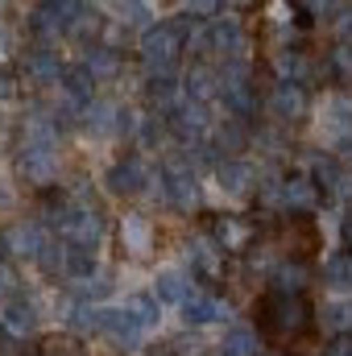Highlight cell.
Listing matches in <instances>:
<instances>
[{
    "label": "cell",
    "instance_id": "cell-7",
    "mask_svg": "<svg viewBox=\"0 0 352 356\" xmlns=\"http://www.w3.org/2000/svg\"><path fill=\"white\" fill-rule=\"evenodd\" d=\"M182 311H186V323H211V319H220V298L207 290H195L182 302Z\"/></svg>",
    "mask_w": 352,
    "mask_h": 356
},
{
    "label": "cell",
    "instance_id": "cell-3",
    "mask_svg": "<svg viewBox=\"0 0 352 356\" xmlns=\"http://www.w3.org/2000/svg\"><path fill=\"white\" fill-rule=\"evenodd\" d=\"M282 245H286V253H294V257H311V253L319 249V228H315V220H311L307 211H290V216L282 220Z\"/></svg>",
    "mask_w": 352,
    "mask_h": 356
},
{
    "label": "cell",
    "instance_id": "cell-8",
    "mask_svg": "<svg viewBox=\"0 0 352 356\" xmlns=\"http://www.w3.org/2000/svg\"><path fill=\"white\" fill-rule=\"evenodd\" d=\"M216 175H220V186H224V191L241 195V191H245V186L253 182V166H249V162H237V158H232V162H220V170H216Z\"/></svg>",
    "mask_w": 352,
    "mask_h": 356
},
{
    "label": "cell",
    "instance_id": "cell-18",
    "mask_svg": "<svg viewBox=\"0 0 352 356\" xmlns=\"http://www.w3.org/2000/svg\"><path fill=\"white\" fill-rule=\"evenodd\" d=\"M4 327H8V332H17V336H21V332H29V327H33V311H29V307H8Z\"/></svg>",
    "mask_w": 352,
    "mask_h": 356
},
{
    "label": "cell",
    "instance_id": "cell-16",
    "mask_svg": "<svg viewBox=\"0 0 352 356\" xmlns=\"http://www.w3.org/2000/svg\"><path fill=\"white\" fill-rule=\"evenodd\" d=\"M328 327L344 340V336H352V302L344 298V302H336L332 311H328Z\"/></svg>",
    "mask_w": 352,
    "mask_h": 356
},
{
    "label": "cell",
    "instance_id": "cell-4",
    "mask_svg": "<svg viewBox=\"0 0 352 356\" xmlns=\"http://www.w3.org/2000/svg\"><path fill=\"white\" fill-rule=\"evenodd\" d=\"M166 195H170V203H175V207H182V211H191V207L199 203L195 175H191L182 162H170V170H166Z\"/></svg>",
    "mask_w": 352,
    "mask_h": 356
},
{
    "label": "cell",
    "instance_id": "cell-11",
    "mask_svg": "<svg viewBox=\"0 0 352 356\" xmlns=\"http://www.w3.org/2000/svg\"><path fill=\"white\" fill-rule=\"evenodd\" d=\"M38 356H88V348L79 340H71V336H46Z\"/></svg>",
    "mask_w": 352,
    "mask_h": 356
},
{
    "label": "cell",
    "instance_id": "cell-1",
    "mask_svg": "<svg viewBox=\"0 0 352 356\" xmlns=\"http://www.w3.org/2000/svg\"><path fill=\"white\" fill-rule=\"evenodd\" d=\"M311 298L307 290H265L257 298V332L269 348H282V344H294L311 332Z\"/></svg>",
    "mask_w": 352,
    "mask_h": 356
},
{
    "label": "cell",
    "instance_id": "cell-22",
    "mask_svg": "<svg viewBox=\"0 0 352 356\" xmlns=\"http://www.w3.org/2000/svg\"><path fill=\"white\" fill-rule=\"evenodd\" d=\"M4 253H8V236L0 232V257H4Z\"/></svg>",
    "mask_w": 352,
    "mask_h": 356
},
{
    "label": "cell",
    "instance_id": "cell-24",
    "mask_svg": "<svg viewBox=\"0 0 352 356\" xmlns=\"http://www.w3.org/2000/svg\"><path fill=\"white\" fill-rule=\"evenodd\" d=\"M4 203H8V191H4V182H0V207H4Z\"/></svg>",
    "mask_w": 352,
    "mask_h": 356
},
{
    "label": "cell",
    "instance_id": "cell-19",
    "mask_svg": "<svg viewBox=\"0 0 352 356\" xmlns=\"http://www.w3.org/2000/svg\"><path fill=\"white\" fill-rule=\"evenodd\" d=\"M186 88L203 99V95H211V75H207L203 67H195V71H191V79H186Z\"/></svg>",
    "mask_w": 352,
    "mask_h": 356
},
{
    "label": "cell",
    "instance_id": "cell-15",
    "mask_svg": "<svg viewBox=\"0 0 352 356\" xmlns=\"http://www.w3.org/2000/svg\"><path fill=\"white\" fill-rule=\"evenodd\" d=\"M125 311H129V315H133V319H137L141 327H150V323L158 319V302H154V298H145V294L129 298V302H125Z\"/></svg>",
    "mask_w": 352,
    "mask_h": 356
},
{
    "label": "cell",
    "instance_id": "cell-10",
    "mask_svg": "<svg viewBox=\"0 0 352 356\" xmlns=\"http://www.w3.org/2000/svg\"><path fill=\"white\" fill-rule=\"evenodd\" d=\"M220 353L224 356H257V332H249V327H232V332L224 336Z\"/></svg>",
    "mask_w": 352,
    "mask_h": 356
},
{
    "label": "cell",
    "instance_id": "cell-23",
    "mask_svg": "<svg viewBox=\"0 0 352 356\" xmlns=\"http://www.w3.org/2000/svg\"><path fill=\"white\" fill-rule=\"evenodd\" d=\"M8 91H13V88H8V79H4V75H0V95H8Z\"/></svg>",
    "mask_w": 352,
    "mask_h": 356
},
{
    "label": "cell",
    "instance_id": "cell-12",
    "mask_svg": "<svg viewBox=\"0 0 352 356\" xmlns=\"http://www.w3.org/2000/svg\"><path fill=\"white\" fill-rule=\"evenodd\" d=\"M315 191H319V186H315L311 178H290V182L282 186V199H286V203H294V207H307Z\"/></svg>",
    "mask_w": 352,
    "mask_h": 356
},
{
    "label": "cell",
    "instance_id": "cell-5",
    "mask_svg": "<svg viewBox=\"0 0 352 356\" xmlns=\"http://www.w3.org/2000/svg\"><path fill=\"white\" fill-rule=\"evenodd\" d=\"M141 182H145L141 158H125V162H116V166L108 170V186H112L116 195H133V191H141Z\"/></svg>",
    "mask_w": 352,
    "mask_h": 356
},
{
    "label": "cell",
    "instance_id": "cell-9",
    "mask_svg": "<svg viewBox=\"0 0 352 356\" xmlns=\"http://www.w3.org/2000/svg\"><path fill=\"white\" fill-rule=\"evenodd\" d=\"M158 294L182 307V302H186V298H191L195 290H191V282H186V277H182L178 269H162V273H158Z\"/></svg>",
    "mask_w": 352,
    "mask_h": 356
},
{
    "label": "cell",
    "instance_id": "cell-2",
    "mask_svg": "<svg viewBox=\"0 0 352 356\" xmlns=\"http://www.w3.org/2000/svg\"><path fill=\"white\" fill-rule=\"evenodd\" d=\"M178 50H182V33H178V25H170V21L158 25V29H150L145 42H141V58H145L158 75H166L178 63Z\"/></svg>",
    "mask_w": 352,
    "mask_h": 356
},
{
    "label": "cell",
    "instance_id": "cell-21",
    "mask_svg": "<svg viewBox=\"0 0 352 356\" xmlns=\"http://www.w3.org/2000/svg\"><path fill=\"white\" fill-rule=\"evenodd\" d=\"M344 249L352 253V211L344 216Z\"/></svg>",
    "mask_w": 352,
    "mask_h": 356
},
{
    "label": "cell",
    "instance_id": "cell-20",
    "mask_svg": "<svg viewBox=\"0 0 352 356\" xmlns=\"http://www.w3.org/2000/svg\"><path fill=\"white\" fill-rule=\"evenodd\" d=\"M340 38L352 42V13H344V21H340Z\"/></svg>",
    "mask_w": 352,
    "mask_h": 356
},
{
    "label": "cell",
    "instance_id": "cell-17",
    "mask_svg": "<svg viewBox=\"0 0 352 356\" xmlns=\"http://www.w3.org/2000/svg\"><path fill=\"white\" fill-rule=\"evenodd\" d=\"M328 277H332L336 286H344V290H349V286H352V253L332 257V261H328Z\"/></svg>",
    "mask_w": 352,
    "mask_h": 356
},
{
    "label": "cell",
    "instance_id": "cell-14",
    "mask_svg": "<svg viewBox=\"0 0 352 356\" xmlns=\"http://www.w3.org/2000/svg\"><path fill=\"white\" fill-rule=\"evenodd\" d=\"M29 75L33 79H58V58L50 50H33L29 54Z\"/></svg>",
    "mask_w": 352,
    "mask_h": 356
},
{
    "label": "cell",
    "instance_id": "cell-6",
    "mask_svg": "<svg viewBox=\"0 0 352 356\" xmlns=\"http://www.w3.org/2000/svg\"><path fill=\"white\" fill-rule=\"evenodd\" d=\"M273 112H278V116L298 120V116L307 112V91L298 88L294 79H282V83H278V91H273Z\"/></svg>",
    "mask_w": 352,
    "mask_h": 356
},
{
    "label": "cell",
    "instance_id": "cell-13",
    "mask_svg": "<svg viewBox=\"0 0 352 356\" xmlns=\"http://www.w3.org/2000/svg\"><path fill=\"white\" fill-rule=\"evenodd\" d=\"M91 71V79H99V75H112L116 71V50H108V46H95L88 54V63H83Z\"/></svg>",
    "mask_w": 352,
    "mask_h": 356
}]
</instances>
